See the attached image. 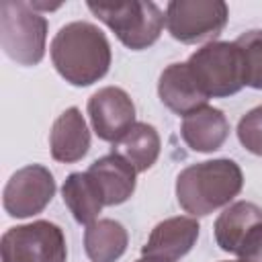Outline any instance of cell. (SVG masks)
<instances>
[{"instance_id":"52a82bcc","label":"cell","mask_w":262,"mask_h":262,"mask_svg":"<svg viewBox=\"0 0 262 262\" xmlns=\"http://www.w3.org/2000/svg\"><path fill=\"white\" fill-rule=\"evenodd\" d=\"M227 18L229 10L221 0H172L166 6L168 33L186 45L215 39Z\"/></svg>"},{"instance_id":"5bb4252c","label":"cell","mask_w":262,"mask_h":262,"mask_svg":"<svg viewBox=\"0 0 262 262\" xmlns=\"http://www.w3.org/2000/svg\"><path fill=\"white\" fill-rule=\"evenodd\" d=\"M51 156L57 162L74 164L82 160L90 149V131L80 108H66L53 123L49 133Z\"/></svg>"},{"instance_id":"603a6c76","label":"cell","mask_w":262,"mask_h":262,"mask_svg":"<svg viewBox=\"0 0 262 262\" xmlns=\"http://www.w3.org/2000/svg\"><path fill=\"white\" fill-rule=\"evenodd\" d=\"M223 262H229V260H223ZM231 262H242V260H231Z\"/></svg>"},{"instance_id":"ba28073f","label":"cell","mask_w":262,"mask_h":262,"mask_svg":"<svg viewBox=\"0 0 262 262\" xmlns=\"http://www.w3.org/2000/svg\"><path fill=\"white\" fill-rule=\"evenodd\" d=\"M55 194L53 174L41 164H29L16 170L4 186L2 205L10 217L25 219L41 213Z\"/></svg>"},{"instance_id":"2e32d148","label":"cell","mask_w":262,"mask_h":262,"mask_svg":"<svg viewBox=\"0 0 262 262\" xmlns=\"http://www.w3.org/2000/svg\"><path fill=\"white\" fill-rule=\"evenodd\" d=\"M127 229L115 219H96L86 225L84 250L92 262H115L127 250Z\"/></svg>"},{"instance_id":"277c9868","label":"cell","mask_w":262,"mask_h":262,"mask_svg":"<svg viewBox=\"0 0 262 262\" xmlns=\"http://www.w3.org/2000/svg\"><path fill=\"white\" fill-rule=\"evenodd\" d=\"M47 20L29 2L4 0L0 4V45L18 66H37L45 55Z\"/></svg>"},{"instance_id":"9c48e42d","label":"cell","mask_w":262,"mask_h":262,"mask_svg":"<svg viewBox=\"0 0 262 262\" xmlns=\"http://www.w3.org/2000/svg\"><path fill=\"white\" fill-rule=\"evenodd\" d=\"M88 117L102 141L117 143L135 125V104L123 88L104 86L88 98Z\"/></svg>"},{"instance_id":"e0dca14e","label":"cell","mask_w":262,"mask_h":262,"mask_svg":"<svg viewBox=\"0 0 262 262\" xmlns=\"http://www.w3.org/2000/svg\"><path fill=\"white\" fill-rule=\"evenodd\" d=\"M61 196L74 219L84 225L94 223L100 209L104 207L102 194L94 184V180L88 176V172L70 174L61 186Z\"/></svg>"},{"instance_id":"6da1fadb","label":"cell","mask_w":262,"mask_h":262,"mask_svg":"<svg viewBox=\"0 0 262 262\" xmlns=\"http://www.w3.org/2000/svg\"><path fill=\"white\" fill-rule=\"evenodd\" d=\"M51 61L57 74L72 86H90L106 76L111 45L106 35L92 23L74 20L63 25L51 41Z\"/></svg>"},{"instance_id":"7c38bea8","label":"cell","mask_w":262,"mask_h":262,"mask_svg":"<svg viewBox=\"0 0 262 262\" xmlns=\"http://www.w3.org/2000/svg\"><path fill=\"white\" fill-rule=\"evenodd\" d=\"M86 172L94 180V184L98 186L106 207L125 203L135 190L137 170L125 158H121L115 151L94 160Z\"/></svg>"},{"instance_id":"ffe728a7","label":"cell","mask_w":262,"mask_h":262,"mask_svg":"<svg viewBox=\"0 0 262 262\" xmlns=\"http://www.w3.org/2000/svg\"><path fill=\"white\" fill-rule=\"evenodd\" d=\"M239 143L254 156H262V104L248 111L237 123Z\"/></svg>"},{"instance_id":"d6986e66","label":"cell","mask_w":262,"mask_h":262,"mask_svg":"<svg viewBox=\"0 0 262 262\" xmlns=\"http://www.w3.org/2000/svg\"><path fill=\"white\" fill-rule=\"evenodd\" d=\"M244 55V70H246V86L262 90V29L246 31L235 39Z\"/></svg>"},{"instance_id":"30bf717a","label":"cell","mask_w":262,"mask_h":262,"mask_svg":"<svg viewBox=\"0 0 262 262\" xmlns=\"http://www.w3.org/2000/svg\"><path fill=\"white\" fill-rule=\"evenodd\" d=\"M199 229V221L192 217L164 219L151 229L145 246L141 248V254L164 262H178L196 244Z\"/></svg>"},{"instance_id":"ac0fdd59","label":"cell","mask_w":262,"mask_h":262,"mask_svg":"<svg viewBox=\"0 0 262 262\" xmlns=\"http://www.w3.org/2000/svg\"><path fill=\"white\" fill-rule=\"evenodd\" d=\"M113 151L125 158L137 172H145L160 156V135L154 125L135 123L117 143H113Z\"/></svg>"},{"instance_id":"8fae6325","label":"cell","mask_w":262,"mask_h":262,"mask_svg":"<svg viewBox=\"0 0 262 262\" xmlns=\"http://www.w3.org/2000/svg\"><path fill=\"white\" fill-rule=\"evenodd\" d=\"M158 94L160 100L176 115H190L192 111L207 106L209 96L199 86L194 74L190 72L188 63H170L162 74L158 82Z\"/></svg>"},{"instance_id":"9a60e30c","label":"cell","mask_w":262,"mask_h":262,"mask_svg":"<svg viewBox=\"0 0 262 262\" xmlns=\"http://www.w3.org/2000/svg\"><path fill=\"white\" fill-rule=\"evenodd\" d=\"M262 223V209L250 201H237L229 205L215 221V242L223 252L239 254L246 235Z\"/></svg>"},{"instance_id":"3957f363","label":"cell","mask_w":262,"mask_h":262,"mask_svg":"<svg viewBox=\"0 0 262 262\" xmlns=\"http://www.w3.org/2000/svg\"><path fill=\"white\" fill-rule=\"evenodd\" d=\"M86 6L117 35L125 47L133 51H141L154 45L160 39L166 23L164 12L154 2H88Z\"/></svg>"},{"instance_id":"44dd1931","label":"cell","mask_w":262,"mask_h":262,"mask_svg":"<svg viewBox=\"0 0 262 262\" xmlns=\"http://www.w3.org/2000/svg\"><path fill=\"white\" fill-rule=\"evenodd\" d=\"M237 256L242 262H262V223H258L246 235Z\"/></svg>"},{"instance_id":"7402d4cb","label":"cell","mask_w":262,"mask_h":262,"mask_svg":"<svg viewBox=\"0 0 262 262\" xmlns=\"http://www.w3.org/2000/svg\"><path fill=\"white\" fill-rule=\"evenodd\" d=\"M135 262H164V260H156V258H147V256H143V258H139V260H135Z\"/></svg>"},{"instance_id":"4fadbf2b","label":"cell","mask_w":262,"mask_h":262,"mask_svg":"<svg viewBox=\"0 0 262 262\" xmlns=\"http://www.w3.org/2000/svg\"><path fill=\"white\" fill-rule=\"evenodd\" d=\"M180 135L192 151L211 154L229 137V121L223 111L215 106H201L182 119Z\"/></svg>"},{"instance_id":"8992f818","label":"cell","mask_w":262,"mask_h":262,"mask_svg":"<svg viewBox=\"0 0 262 262\" xmlns=\"http://www.w3.org/2000/svg\"><path fill=\"white\" fill-rule=\"evenodd\" d=\"M2 262H66L68 248L59 225L33 221L10 227L0 239Z\"/></svg>"},{"instance_id":"5b68a950","label":"cell","mask_w":262,"mask_h":262,"mask_svg":"<svg viewBox=\"0 0 262 262\" xmlns=\"http://www.w3.org/2000/svg\"><path fill=\"white\" fill-rule=\"evenodd\" d=\"M186 63L209 98L231 96L246 86L244 55L235 41H211L196 49Z\"/></svg>"},{"instance_id":"7a4b0ae2","label":"cell","mask_w":262,"mask_h":262,"mask_svg":"<svg viewBox=\"0 0 262 262\" xmlns=\"http://www.w3.org/2000/svg\"><path fill=\"white\" fill-rule=\"evenodd\" d=\"M244 186L242 168L229 160H207L184 168L176 178L178 205L192 217H205L229 205Z\"/></svg>"}]
</instances>
